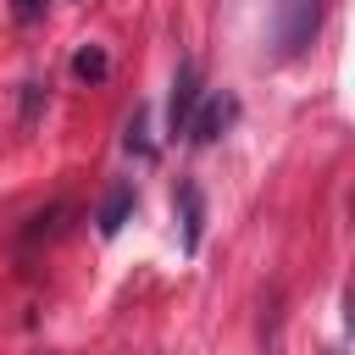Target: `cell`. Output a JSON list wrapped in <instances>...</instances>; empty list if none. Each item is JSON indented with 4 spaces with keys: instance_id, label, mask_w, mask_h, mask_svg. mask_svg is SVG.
Segmentation results:
<instances>
[{
    "instance_id": "6da1fadb",
    "label": "cell",
    "mask_w": 355,
    "mask_h": 355,
    "mask_svg": "<svg viewBox=\"0 0 355 355\" xmlns=\"http://www.w3.org/2000/svg\"><path fill=\"white\" fill-rule=\"evenodd\" d=\"M316 22H322V0H272L266 6V28H272L277 55H300L316 39Z\"/></svg>"
},
{
    "instance_id": "7a4b0ae2",
    "label": "cell",
    "mask_w": 355,
    "mask_h": 355,
    "mask_svg": "<svg viewBox=\"0 0 355 355\" xmlns=\"http://www.w3.org/2000/svg\"><path fill=\"white\" fill-rule=\"evenodd\" d=\"M205 100V89H200V67L194 61H183L178 72H172V100H166V128L172 133H189V116H194V105Z\"/></svg>"
},
{
    "instance_id": "3957f363",
    "label": "cell",
    "mask_w": 355,
    "mask_h": 355,
    "mask_svg": "<svg viewBox=\"0 0 355 355\" xmlns=\"http://www.w3.org/2000/svg\"><path fill=\"white\" fill-rule=\"evenodd\" d=\"M239 116V100L233 94H211V100H200L194 105V116H189V139L194 144H211V139H222V128Z\"/></svg>"
},
{
    "instance_id": "277c9868",
    "label": "cell",
    "mask_w": 355,
    "mask_h": 355,
    "mask_svg": "<svg viewBox=\"0 0 355 355\" xmlns=\"http://www.w3.org/2000/svg\"><path fill=\"white\" fill-rule=\"evenodd\" d=\"M128 211H133V183H116V189L105 194L100 216H94V222H100V233H105V239H116V233H122V222H128Z\"/></svg>"
},
{
    "instance_id": "5b68a950",
    "label": "cell",
    "mask_w": 355,
    "mask_h": 355,
    "mask_svg": "<svg viewBox=\"0 0 355 355\" xmlns=\"http://www.w3.org/2000/svg\"><path fill=\"white\" fill-rule=\"evenodd\" d=\"M178 205H183V250H200V222H205V200L194 183H178Z\"/></svg>"
},
{
    "instance_id": "8992f818",
    "label": "cell",
    "mask_w": 355,
    "mask_h": 355,
    "mask_svg": "<svg viewBox=\"0 0 355 355\" xmlns=\"http://www.w3.org/2000/svg\"><path fill=\"white\" fill-rule=\"evenodd\" d=\"M72 72H78V78H89V83H100V78L111 72V55H105L100 44H83V50L72 55Z\"/></svg>"
},
{
    "instance_id": "52a82bcc",
    "label": "cell",
    "mask_w": 355,
    "mask_h": 355,
    "mask_svg": "<svg viewBox=\"0 0 355 355\" xmlns=\"http://www.w3.org/2000/svg\"><path fill=\"white\" fill-rule=\"evenodd\" d=\"M144 133H150V122H144V105H133V116H128V139H122V144H128L139 161H150V155H155V144H150Z\"/></svg>"
},
{
    "instance_id": "ba28073f",
    "label": "cell",
    "mask_w": 355,
    "mask_h": 355,
    "mask_svg": "<svg viewBox=\"0 0 355 355\" xmlns=\"http://www.w3.org/2000/svg\"><path fill=\"white\" fill-rule=\"evenodd\" d=\"M50 94H44V83H22V128H33V116H39V105H44Z\"/></svg>"
},
{
    "instance_id": "9c48e42d",
    "label": "cell",
    "mask_w": 355,
    "mask_h": 355,
    "mask_svg": "<svg viewBox=\"0 0 355 355\" xmlns=\"http://www.w3.org/2000/svg\"><path fill=\"white\" fill-rule=\"evenodd\" d=\"M11 11H17V17H22V22H33V17H39V11H44V0H11Z\"/></svg>"
}]
</instances>
